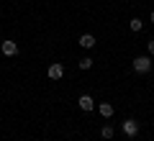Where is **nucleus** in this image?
<instances>
[{
	"instance_id": "nucleus-1",
	"label": "nucleus",
	"mask_w": 154,
	"mask_h": 141,
	"mask_svg": "<svg viewBox=\"0 0 154 141\" xmlns=\"http://www.w3.org/2000/svg\"><path fill=\"white\" fill-rule=\"evenodd\" d=\"M134 69H136L139 75H146V72L152 69V59H149V57H136V59H134Z\"/></svg>"
},
{
	"instance_id": "nucleus-2",
	"label": "nucleus",
	"mask_w": 154,
	"mask_h": 141,
	"mask_svg": "<svg viewBox=\"0 0 154 141\" xmlns=\"http://www.w3.org/2000/svg\"><path fill=\"white\" fill-rule=\"evenodd\" d=\"M46 75H49V80H62V77H64V67H62L59 62H54V64L49 67V72H46Z\"/></svg>"
},
{
	"instance_id": "nucleus-3",
	"label": "nucleus",
	"mask_w": 154,
	"mask_h": 141,
	"mask_svg": "<svg viewBox=\"0 0 154 141\" xmlns=\"http://www.w3.org/2000/svg\"><path fill=\"white\" fill-rule=\"evenodd\" d=\"M123 133H126V136H136V133H139V123H136L134 118L123 121Z\"/></svg>"
},
{
	"instance_id": "nucleus-4",
	"label": "nucleus",
	"mask_w": 154,
	"mask_h": 141,
	"mask_svg": "<svg viewBox=\"0 0 154 141\" xmlns=\"http://www.w3.org/2000/svg\"><path fill=\"white\" fill-rule=\"evenodd\" d=\"M0 49H3V54H5V57H16V54H18L16 41H3V46H0Z\"/></svg>"
},
{
	"instance_id": "nucleus-5",
	"label": "nucleus",
	"mask_w": 154,
	"mask_h": 141,
	"mask_svg": "<svg viewBox=\"0 0 154 141\" xmlns=\"http://www.w3.org/2000/svg\"><path fill=\"white\" fill-rule=\"evenodd\" d=\"M80 46H82V49H93L95 46V36L93 33H82V36H80Z\"/></svg>"
},
{
	"instance_id": "nucleus-6",
	"label": "nucleus",
	"mask_w": 154,
	"mask_h": 141,
	"mask_svg": "<svg viewBox=\"0 0 154 141\" xmlns=\"http://www.w3.org/2000/svg\"><path fill=\"white\" fill-rule=\"evenodd\" d=\"M77 103H80V108H82V110H93V108H95V100L90 98V95H80Z\"/></svg>"
},
{
	"instance_id": "nucleus-7",
	"label": "nucleus",
	"mask_w": 154,
	"mask_h": 141,
	"mask_svg": "<svg viewBox=\"0 0 154 141\" xmlns=\"http://www.w3.org/2000/svg\"><path fill=\"white\" fill-rule=\"evenodd\" d=\"M98 110H100V115H103V118H110V115H113V105H110V103H100Z\"/></svg>"
},
{
	"instance_id": "nucleus-8",
	"label": "nucleus",
	"mask_w": 154,
	"mask_h": 141,
	"mask_svg": "<svg viewBox=\"0 0 154 141\" xmlns=\"http://www.w3.org/2000/svg\"><path fill=\"white\" fill-rule=\"evenodd\" d=\"M100 136H103V139H113V126H103Z\"/></svg>"
},
{
	"instance_id": "nucleus-9",
	"label": "nucleus",
	"mask_w": 154,
	"mask_h": 141,
	"mask_svg": "<svg viewBox=\"0 0 154 141\" xmlns=\"http://www.w3.org/2000/svg\"><path fill=\"white\" fill-rule=\"evenodd\" d=\"M90 67H93V59H90V57L80 59V69H90Z\"/></svg>"
},
{
	"instance_id": "nucleus-10",
	"label": "nucleus",
	"mask_w": 154,
	"mask_h": 141,
	"mask_svg": "<svg viewBox=\"0 0 154 141\" xmlns=\"http://www.w3.org/2000/svg\"><path fill=\"white\" fill-rule=\"evenodd\" d=\"M128 26H131V31H141V28H144V23L139 21V18H134V21L128 23Z\"/></svg>"
},
{
	"instance_id": "nucleus-11",
	"label": "nucleus",
	"mask_w": 154,
	"mask_h": 141,
	"mask_svg": "<svg viewBox=\"0 0 154 141\" xmlns=\"http://www.w3.org/2000/svg\"><path fill=\"white\" fill-rule=\"evenodd\" d=\"M149 54H154V41H149Z\"/></svg>"
},
{
	"instance_id": "nucleus-12",
	"label": "nucleus",
	"mask_w": 154,
	"mask_h": 141,
	"mask_svg": "<svg viewBox=\"0 0 154 141\" xmlns=\"http://www.w3.org/2000/svg\"><path fill=\"white\" fill-rule=\"evenodd\" d=\"M152 21H154V11H152Z\"/></svg>"
}]
</instances>
